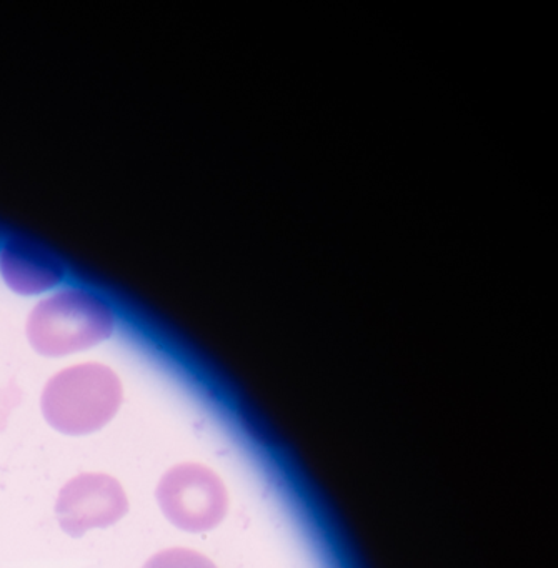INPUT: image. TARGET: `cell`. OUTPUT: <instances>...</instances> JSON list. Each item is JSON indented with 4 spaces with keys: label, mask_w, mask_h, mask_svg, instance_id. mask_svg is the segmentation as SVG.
Instances as JSON below:
<instances>
[{
    "label": "cell",
    "mask_w": 558,
    "mask_h": 568,
    "mask_svg": "<svg viewBox=\"0 0 558 568\" xmlns=\"http://www.w3.org/2000/svg\"><path fill=\"white\" fill-rule=\"evenodd\" d=\"M129 514L121 481L108 474H81L59 491L55 517L65 534L84 537L94 528H109Z\"/></svg>",
    "instance_id": "obj_4"
},
{
    "label": "cell",
    "mask_w": 558,
    "mask_h": 568,
    "mask_svg": "<svg viewBox=\"0 0 558 568\" xmlns=\"http://www.w3.org/2000/svg\"><path fill=\"white\" fill-rule=\"evenodd\" d=\"M6 284L22 295H35L54 287L64 272L51 257L22 242H11L0 254Z\"/></svg>",
    "instance_id": "obj_5"
},
{
    "label": "cell",
    "mask_w": 558,
    "mask_h": 568,
    "mask_svg": "<svg viewBox=\"0 0 558 568\" xmlns=\"http://www.w3.org/2000/svg\"><path fill=\"white\" fill-rule=\"evenodd\" d=\"M122 384L108 365L79 364L55 374L41 397L42 415L54 430L71 437L91 435L114 420Z\"/></svg>",
    "instance_id": "obj_1"
},
{
    "label": "cell",
    "mask_w": 558,
    "mask_h": 568,
    "mask_svg": "<svg viewBox=\"0 0 558 568\" xmlns=\"http://www.w3.org/2000/svg\"><path fill=\"white\" fill-rule=\"evenodd\" d=\"M115 318L98 295L69 288L35 305L28 318L29 342L44 357L88 351L111 337Z\"/></svg>",
    "instance_id": "obj_2"
},
{
    "label": "cell",
    "mask_w": 558,
    "mask_h": 568,
    "mask_svg": "<svg viewBox=\"0 0 558 568\" xmlns=\"http://www.w3.org/2000/svg\"><path fill=\"white\" fill-rule=\"evenodd\" d=\"M142 568H217L205 555L191 548H168L149 558Z\"/></svg>",
    "instance_id": "obj_6"
},
{
    "label": "cell",
    "mask_w": 558,
    "mask_h": 568,
    "mask_svg": "<svg viewBox=\"0 0 558 568\" xmlns=\"http://www.w3.org/2000/svg\"><path fill=\"white\" fill-rule=\"evenodd\" d=\"M155 498L164 517L191 534L214 530L229 508L224 481L201 464L175 465L165 471Z\"/></svg>",
    "instance_id": "obj_3"
}]
</instances>
